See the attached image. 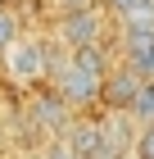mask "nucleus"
I'll return each instance as SVG.
<instances>
[{"label": "nucleus", "mask_w": 154, "mask_h": 159, "mask_svg": "<svg viewBox=\"0 0 154 159\" xmlns=\"http://www.w3.org/2000/svg\"><path fill=\"white\" fill-rule=\"evenodd\" d=\"M18 37H23V27H18V14L5 5V9H0V55H5V50H9Z\"/></svg>", "instance_id": "8"}, {"label": "nucleus", "mask_w": 154, "mask_h": 159, "mask_svg": "<svg viewBox=\"0 0 154 159\" xmlns=\"http://www.w3.org/2000/svg\"><path fill=\"white\" fill-rule=\"evenodd\" d=\"M55 9H59V18L64 14H77V9H91V0H50Z\"/></svg>", "instance_id": "11"}, {"label": "nucleus", "mask_w": 154, "mask_h": 159, "mask_svg": "<svg viewBox=\"0 0 154 159\" xmlns=\"http://www.w3.org/2000/svg\"><path fill=\"white\" fill-rule=\"evenodd\" d=\"M100 91H104V82L86 77L82 68H73L68 59L55 68V96H59L64 105H91V100H100Z\"/></svg>", "instance_id": "3"}, {"label": "nucleus", "mask_w": 154, "mask_h": 159, "mask_svg": "<svg viewBox=\"0 0 154 159\" xmlns=\"http://www.w3.org/2000/svg\"><path fill=\"white\" fill-rule=\"evenodd\" d=\"M141 5H145V0H109V9L118 14V18H127V14H131V9H141Z\"/></svg>", "instance_id": "12"}, {"label": "nucleus", "mask_w": 154, "mask_h": 159, "mask_svg": "<svg viewBox=\"0 0 154 159\" xmlns=\"http://www.w3.org/2000/svg\"><path fill=\"white\" fill-rule=\"evenodd\" d=\"M64 109H68V105H64L59 96H50V100H41V105H36V118L46 123V127H64Z\"/></svg>", "instance_id": "9"}, {"label": "nucleus", "mask_w": 154, "mask_h": 159, "mask_svg": "<svg viewBox=\"0 0 154 159\" xmlns=\"http://www.w3.org/2000/svg\"><path fill=\"white\" fill-rule=\"evenodd\" d=\"M0 64H5V77H14L18 86H36V82H46V73H50V50H46L41 37L23 32V37L0 55Z\"/></svg>", "instance_id": "1"}, {"label": "nucleus", "mask_w": 154, "mask_h": 159, "mask_svg": "<svg viewBox=\"0 0 154 159\" xmlns=\"http://www.w3.org/2000/svg\"><path fill=\"white\" fill-rule=\"evenodd\" d=\"M64 146L77 159H109V136H104L100 123H77V127H68V141H64Z\"/></svg>", "instance_id": "5"}, {"label": "nucleus", "mask_w": 154, "mask_h": 159, "mask_svg": "<svg viewBox=\"0 0 154 159\" xmlns=\"http://www.w3.org/2000/svg\"><path fill=\"white\" fill-rule=\"evenodd\" d=\"M68 64L82 68L86 77H95V82H109V73H113V68L104 64V50H100V46H91V50H68Z\"/></svg>", "instance_id": "6"}, {"label": "nucleus", "mask_w": 154, "mask_h": 159, "mask_svg": "<svg viewBox=\"0 0 154 159\" xmlns=\"http://www.w3.org/2000/svg\"><path fill=\"white\" fill-rule=\"evenodd\" d=\"M0 9H5V0H0Z\"/></svg>", "instance_id": "14"}, {"label": "nucleus", "mask_w": 154, "mask_h": 159, "mask_svg": "<svg viewBox=\"0 0 154 159\" xmlns=\"http://www.w3.org/2000/svg\"><path fill=\"white\" fill-rule=\"evenodd\" d=\"M73 159H77V155H73Z\"/></svg>", "instance_id": "15"}, {"label": "nucleus", "mask_w": 154, "mask_h": 159, "mask_svg": "<svg viewBox=\"0 0 154 159\" xmlns=\"http://www.w3.org/2000/svg\"><path fill=\"white\" fill-rule=\"evenodd\" d=\"M141 77L131 73V68H113L104 82V91H100V100H104L113 114H131V105H136V96H141Z\"/></svg>", "instance_id": "4"}, {"label": "nucleus", "mask_w": 154, "mask_h": 159, "mask_svg": "<svg viewBox=\"0 0 154 159\" xmlns=\"http://www.w3.org/2000/svg\"><path fill=\"white\" fill-rule=\"evenodd\" d=\"M131 123H141V127H154V82L141 86V96L131 105Z\"/></svg>", "instance_id": "7"}, {"label": "nucleus", "mask_w": 154, "mask_h": 159, "mask_svg": "<svg viewBox=\"0 0 154 159\" xmlns=\"http://www.w3.org/2000/svg\"><path fill=\"white\" fill-rule=\"evenodd\" d=\"M131 155H136V159H154V127H141V132H136Z\"/></svg>", "instance_id": "10"}, {"label": "nucleus", "mask_w": 154, "mask_h": 159, "mask_svg": "<svg viewBox=\"0 0 154 159\" xmlns=\"http://www.w3.org/2000/svg\"><path fill=\"white\" fill-rule=\"evenodd\" d=\"M118 159H136V155H131V150H127V155H118Z\"/></svg>", "instance_id": "13"}, {"label": "nucleus", "mask_w": 154, "mask_h": 159, "mask_svg": "<svg viewBox=\"0 0 154 159\" xmlns=\"http://www.w3.org/2000/svg\"><path fill=\"white\" fill-rule=\"evenodd\" d=\"M59 41L68 50H91V46H100L104 41V14L95 9H77V14H64L59 18Z\"/></svg>", "instance_id": "2"}]
</instances>
